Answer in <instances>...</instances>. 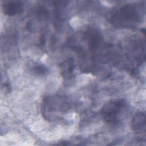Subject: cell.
Returning <instances> with one entry per match:
<instances>
[{"instance_id":"1","label":"cell","mask_w":146,"mask_h":146,"mask_svg":"<svg viewBox=\"0 0 146 146\" xmlns=\"http://www.w3.org/2000/svg\"><path fill=\"white\" fill-rule=\"evenodd\" d=\"M140 16L136 8L132 5H125L115 10L110 21L116 27L132 28L139 22Z\"/></svg>"},{"instance_id":"2","label":"cell","mask_w":146,"mask_h":146,"mask_svg":"<svg viewBox=\"0 0 146 146\" xmlns=\"http://www.w3.org/2000/svg\"><path fill=\"white\" fill-rule=\"evenodd\" d=\"M42 113L43 116L50 120L58 119L68 109L66 100L58 96L45 97L42 103Z\"/></svg>"},{"instance_id":"3","label":"cell","mask_w":146,"mask_h":146,"mask_svg":"<svg viewBox=\"0 0 146 146\" xmlns=\"http://www.w3.org/2000/svg\"><path fill=\"white\" fill-rule=\"evenodd\" d=\"M124 105V100L111 101L105 104L100 110V115L104 121L111 125L116 124Z\"/></svg>"},{"instance_id":"4","label":"cell","mask_w":146,"mask_h":146,"mask_svg":"<svg viewBox=\"0 0 146 146\" xmlns=\"http://www.w3.org/2000/svg\"><path fill=\"white\" fill-rule=\"evenodd\" d=\"M3 13L8 16L19 14L23 11V4L18 1H3L2 5Z\"/></svg>"},{"instance_id":"5","label":"cell","mask_w":146,"mask_h":146,"mask_svg":"<svg viewBox=\"0 0 146 146\" xmlns=\"http://www.w3.org/2000/svg\"><path fill=\"white\" fill-rule=\"evenodd\" d=\"M84 37L91 49H95L102 42V36L99 31L94 28L89 29L85 33Z\"/></svg>"},{"instance_id":"6","label":"cell","mask_w":146,"mask_h":146,"mask_svg":"<svg viewBox=\"0 0 146 146\" xmlns=\"http://www.w3.org/2000/svg\"><path fill=\"white\" fill-rule=\"evenodd\" d=\"M132 129L137 133L141 132L145 129V114L142 112L137 113L132 119L131 123Z\"/></svg>"},{"instance_id":"7","label":"cell","mask_w":146,"mask_h":146,"mask_svg":"<svg viewBox=\"0 0 146 146\" xmlns=\"http://www.w3.org/2000/svg\"><path fill=\"white\" fill-rule=\"evenodd\" d=\"M60 68L61 73L64 78H71L74 69V60L72 59L68 58L60 64Z\"/></svg>"},{"instance_id":"8","label":"cell","mask_w":146,"mask_h":146,"mask_svg":"<svg viewBox=\"0 0 146 146\" xmlns=\"http://www.w3.org/2000/svg\"><path fill=\"white\" fill-rule=\"evenodd\" d=\"M32 72L38 76L45 75L48 71V68L43 65H36L32 68Z\"/></svg>"}]
</instances>
